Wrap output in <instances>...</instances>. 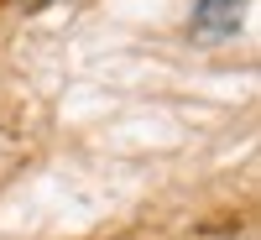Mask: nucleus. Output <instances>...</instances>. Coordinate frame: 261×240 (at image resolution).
Here are the masks:
<instances>
[{
  "label": "nucleus",
  "mask_w": 261,
  "mask_h": 240,
  "mask_svg": "<svg viewBox=\"0 0 261 240\" xmlns=\"http://www.w3.org/2000/svg\"><path fill=\"white\" fill-rule=\"evenodd\" d=\"M235 26H241V0H199V11H193L199 37H230Z\"/></svg>",
  "instance_id": "f257e3e1"
},
{
  "label": "nucleus",
  "mask_w": 261,
  "mask_h": 240,
  "mask_svg": "<svg viewBox=\"0 0 261 240\" xmlns=\"http://www.w3.org/2000/svg\"><path fill=\"white\" fill-rule=\"evenodd\" d=\"M32 6H42V0H32Z\"/></svg>",
  "instance_id": "f03ea898"
}]
</instances>
